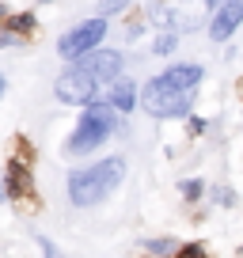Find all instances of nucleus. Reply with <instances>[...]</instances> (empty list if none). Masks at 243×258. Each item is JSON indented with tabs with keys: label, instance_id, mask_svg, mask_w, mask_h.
<instances>
[{
	"label": "nucleus",
	"instance_id": "423d86ee",
	"mask_svg": "<svg viewBox=\"0 0 243 258\" xmlns=\"http://www.w3.org/2000/svg\"><path fill=\"white\" fill-rule=\"evenodd\" d=\"M76 69L95 76L99 84H110L114 76L122 73V53H114V49H91V53H84L80 61H76Z\"/></svg>",
	"mask_w": 243,
	"mask_h": 258
},
{
	"label": "nucleus",
	"instance_id": "20e7f679",
	"mask_svg": "<svg viewBox=\"0 0 243 258\" xmlns=\"http://www.w3.org/2000/svg\"><path fill=\"white\" fill-rule=\"evenodd\" d=\"M103 38H106V23H103V19H91V23L73 27L65 38L57 42V49H61V57H69V61H80V57L91 53Z\"/></svg>",
	"mask_w": 243,
	"mask_h": 258
},
{
	"label": "nucleus",
	"instance_id": "f8f14e48",
	"mask_svg": "<svg viewBox=\"0 0 243 258\" xmlns=\"http://www.w3.org/2000/svg\"><path fill=\"white\" fill-rule=\"evenodd\" d=\"M152 49H156V53H160V57H163V53H171V49H175V34H160Z\"/></svg>",
	"mask_w": 243,
	"mask_h": 258
},
{
	"label": "nucleus",
	"instance_id": "4468645a",
	"mask_svg": "<svg viewBox=\"0 0 243 258\" xmlns=\"http://www.w3.org/2000/svg\"><path fill=\"white\" fill-rule=\"evenodd\" d=\"M38 243H42V258H61V254H57V247H53L49 239H38Z\"/></svg>",
	"mask_w": 243,
	"mask_h": 258
},
{
	"label": "nucleus",
	"instance_id": "9b49d317",
	"mask_svg": "<svg viewBox=\"0 0 243 258\" xmlns=\"http://www.w3.org/2000/svg\"><path fill=\"white\" fill-rule=\"evenodd\" d=\"M12 27H16L19 34H31V31H34V12H23V16H19Z\"/></svg>",
	"mask_w": 243,
	"mask_h": 258
},
{
	"label": "nucleus",
	"instance_id": "2eb2a0df",
	"mask_svg": "<svg viewBox=\"0 0 243 258\" xmlns=\"http://www.w3.org/2000/svg\"><path fill=\"white\" fill-rule=\"evenodd\" d=\"M4 16H8V8H4V4H0V19H4Z\"/></svg>",
	"mask_w": 243,
	"mask_h": 258
},
{
	"label": "nucleus",
	"instance_id": "ddd939ff",
	"mask_svg": "<svg viewBox=\"0 0 243 258\" xmlns=\"http://www.w3.org/2000/svg\"><path fill=\"white\" fill-rule=\"evenodd\" d=\"M183 194H187L190 202H194V198H202V182H198V178H190V182H183Z\"/></svg>",
	"mask_w": 243,
	"mask_h": 258
},
{
	"label": "nucleus",
	"instance_id": "0eeeda50",
	"mask_svg": "<svg viewBox=\"0 0 243 258\" xmlns=\"http://www.w3.org/2000/svg\"><path fill=\"white\" fill-rule=\"evenodd\" d=\"M209 12H213V23H209V38H213V42L232 38V31L243 23V0H224V4H209Z\"/></svg>",
	"mask_w": 243,
	"mask_h": 258
},
{
	"label": "nucleus",
	"instance_id": "9d476101",
	"mask_svg": "<svg viewBox=\"0 0 243 258\" xmlns=\"http://www.w3.org/2000/svg\"><path fill=\"white\" fill-rule=\"evenodd\" d=\"M175 258H209V250H205V247H202V243H187V247L178 250V254H175Z\"/></svg>",
	"mask_w": 243,
	"mask_h": 258
},
{
	"label": "nucleus",
	"instance_id": "1a4fd4ad",
	"mask_svg": "<svg viewBox=\"0 0 243 258\" xmlns=\"http://www.w3.org/2000/svg\"><path fill=\"white\" fill-rule=\"evenodd\" d=\"M4 194H16V198L31 194V171H27V163H19V160L8 163V186H4Z\"/></svg>",
	"mask_w": 243,
	"mask_h": 258
},
{
	"label": "nucleus",
	"instance_id": "39448f33",
	"mask_svg": "<svg viewBox=\"0 0 243 258\" xmlns=\"http://www.w3.org/2000/svg\"><path fill=\"white\" fill-rule=\"evenodd\" d=\"M99 88H103V84L95 80V76H88V73H80V69H69V73H61L57 76V99H61V103H91V99L99 95Z\"/></svg>",
	"mask_w": 243,
	"mask_h": 258
},
{
	"label": "nucleus",
	"instance_id": "6e6552de",
	"mask_svg": "<svg viewBox=\"0 0 243 258\" xmlns=\"http://www.w3.org/2000/svg\"><path fill=\"white\" fill-rule=\"evenodd\" d=\"M133 103H137V84L118 80L110 91H106V103H103V106H110V110H122V114H130V110H133Z\"/></svg>",
	"mask_w": 243,
	"mask_h": 258
},
{
	"label": "nucleus",
	"instance_id": "f03ea898",
	"mask_svg": "<svg viewBox=\"0 0 243 258\" xmlns=\"http://www.w3.org/2000/svg\"><path fill=\"white\" fill-rule=\"evenodd\" d=\"M126 178V160L110 156V160L95 163V167H84L69 175V202L88 209V205H99L103 198H110L118 190V182Z\"/></svg>",
	"mask_w": 243,
	"mask_h": 258
},
{
	"label": "nucleus",
	"instance_id": "f3484780",
	"mask_svg": "<svg viewBox=\"0 0 243 258\" xmlns=\"http://www.w3.org/2000/svg\"><path fill=\"white\" fill-rule=\"evenodd\" d=\"M0 198H4V186H0Z\"/></svg>",
	"mask_w": 243,
	"mask_h": 258
},
{
	"label": "nucleus",
	"instance_id": "f257e3e1",
	"mask_svg": "<svg viewBox=\"0 0 243 258\" xmlns=\"http://www.w3.org/2000/svg\"><path fill=\"white\" fill-rule=\"evenodd\" d=\"M202 76H205L202 64H171V69H163L160 76H152L145 84L141 103L152 118H178V114L190 110Z\"/></svg>",
	"mask_w": 243,
	"mask_h": 258
},
{
	"label": "nucleus",
	"instance_id": "7ed1b4c3",
	"mask_svg": "<svg viewBox=\"0 0 243 258\" xmlns=\"http://www.w3.org/2000/svg\"><path fill=\"white\" fill-rule=\"evenodd\" d=\"M114 129H118V114L110 110V106H88L84 110V118L76 121V133L69 137V156H84L91 152V148H99L106 137H110Z\"/></svg>",
	"mask_w": 243,
	"mask_h": 258
},
{
	"label": "nucleus",
	"instance_id": "dca6fc26",
	"mask_svg": "<svg viewBox=\"0 0 243 258\" xmlns=\"http://www.w3.org/2000/svg\"><path fill=\"white\" fill-rule=\"evenodd\" d=\"M0 95H4V76H0Z\"/></svg>",
	"mask_w": 243,
	"mask_h": 258
}]
</instances>
